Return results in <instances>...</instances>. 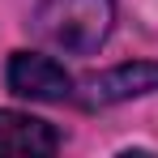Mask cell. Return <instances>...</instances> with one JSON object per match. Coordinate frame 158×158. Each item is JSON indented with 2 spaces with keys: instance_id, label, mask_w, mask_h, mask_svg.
<instances>
[{
  "instance_id": "cell-3",
  "label": "cell",
  "mask_w": 158,
  "mask_h": 158,
  "mask_svg": "<svg viewBox=\"0 0 158 158\" xmlns=\"http://www.w3.org/2000/svg\"><path fill=\"white\" fill-rule=\"evenodd\" d=\"M141 94H158V60H132L90 81V107H111Z\"/></svg>"
},
{
  "instance_id": "cell-1",
  "label": "cell",
  "mask_w": 158,
  "mask_h": 158,
  "mask_svg": "<svg viewBox=\"0 0 158 158\" xmlns=\"http://www.w3.org/2000/svg\"><path fill=\"white\" fill-rule=\"evenodd\" d=\"M115 22V0H39L34 30L60 52L90 56L98 52Z\"/></svg>"
},
{
  "instance_id": "cell-2",
  "label": "cell",
  "mask_w": 158,
  "mask_h": 158,
  "mask_svg": "<svg viewBox=\"0 0 158 158\" xmlns=\"http://www.w3.org/2000/svg\"><path fill=\"white\" fill-rule=\"evenodd\" d=\"M9 90L30 98V103H64L73 94V77L52 56L13 52V60H9Z\"/></svg>"
},
{
  "instance_id": "cell-4",
  "label": "cell",
  "mask_w": 158,
  "mask_h": 158,
  "mask_svg": "<svg viewBox=\"0 0 158 158\" xmlns=\"http://www.w3.org/2000/svg\"><path fill=\"white\" fill-rule=\"evenodd\" d=\"M60 150V132L47 120H34L22 111H0V154H56Z\"/></svg>"
}]
</instances>
